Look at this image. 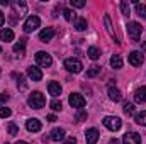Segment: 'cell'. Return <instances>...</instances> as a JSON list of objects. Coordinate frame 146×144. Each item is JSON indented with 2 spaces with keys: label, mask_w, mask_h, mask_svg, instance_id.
Here are the masks:
<instances>
[{
  "label": "cell",
  "mask_w": 146,
  "mask_h": 144,
  "mask_svg": "<svg viewBox=\"0 0 146 144\" xmlns=\"http://www.w3.org/2000/svg\"><path fill=\"white\" fill-rule=\"evenodd\" d=\"M141 48H143V51H146V41L143 42V46H141Z\"/></svg>",
  "instance_id": "cell-43"
},
{
  "label": "cell",
  "mask_w": 146,
  "mask_h": 144,
  "mask_svg": "<svg viewBox=\"0 0 146 144\" xmlns=\"http://www.w3.org/2000/svg\"><path fill=\"white\" fill-rule=\"evenodd\" d=\"M0 53H2V48H0Z\"/></svg>",
  "instance_id": "cell-45"
},
{
  "label": "cell",
  "mask_w": 146,
  "mask_h": 144,
  "mask_svg": "<svg viewBox=\"0 0 146 144\" xmlns=\"http://www.w3.org/2000/svg\"><path fill=\"white\" fill-rule=\"evenodd\" d=\"M5 144H7V143H5Z\"/></svg>",
  "instance_id": "cell-47"
},
{
  "label": "cell",
  "mask_w": 146,
  "mask_h": 144,
  "mask_svg": "<svg viewBox=\"0 0 146 144\" xmlns=\"http://www.w3.org/2000/svg\"><path fill=\"white\" fill-rule=\"evenodd\" d=\"M54 29L53 27H46V29H42L41 32H39V39H41V42H48V41H51L53 37H54Z\"/></svg>",
  "instance_id": "cell-11"
},
{
  "label": "cell",
  "mask_w": 146,
  "mask_h": 144,
  "mask_svg": "<svg viewBox=\"0 0 146 144\" xmlns=\"http://www.w3.org/2000/svg\"><path fill=\"white\" fill-rule=\"evenodd\" d=\"M85 139H87V144H95L100 139V134H99L97 129H88L85 132Z\"/></svg>",
  "instance_id": "cell-10"
},
{
  "label": "cell",
  "mask_w": 146,
  "mask_h": 144,
  "mask_svg": "<svg viewBox=\"0 0 146 144\" xmlns=\"http://www.w3.org/2000/svg\"><path fill=\"white\" fill-rule=\"evenodd\" d=\"M75 27H76L78 31H85V29H87V19H83V17L76 19V22H75Z\"/></svg>",
  "instance_id": "cell-25"
},
{
  "label": "cell",
  "mask_w": 146,
  "mask_h": 144,
  "mask_svg": "<svg viewBox=\"0 0 146 144\" xmlns=\"http://www.w3.org/2000/svg\"><path fill=\"white\" fill-rule=\"evenodd\" d=\"M63 14H65V19H66V20H73V17H75V12L70 10V9H65Z\"/></svg>",
  "instance_id": "cell-34"
},
{
  "label": "cell",
  "mask_w": 146,
  "mask_h": 144,
  "mask_svg": "<svg viewBox=\"0 0 146 144\" xmlns=\"http://www.w3.org/2000/svg\"><path fill=\"white\" fill-rule=\"evenodd\" d=\"M36 61L37 65H41V66H51L53 65V58H51V54H48V53H44V51H39L36 54Z\"/></svg>",
  "instance_id": "cell-6"
},
{
  "label": "cell",
  "mask_w": 146,
  "mask_h": 144,
  "mask_svg": "<svg viewBox=\"0 0 146 144\" xmlns=\"http://www.w3.org/2000/svg\"><path fill=\"white\" fill-rule=\"evenodd\" d=\"M73 7H78V9H82V7H85V2H82V0H72L70 2Z\"/></svg>",
  "instance_id": "cell-36"
},
{
  "label": "cell",
  "mask_w": 146,
  "mask_h": 144,
  "mask_svg": "<svg viewBox=\"0 0 146 144\" xmlns=\"http://www.w3.org/2000/svg\"><path fill=\"white\" fill-rule=\"evenodd\" d=\"M104 126L109 129V131H119L122 122L119 117H114V115H109V117H104Z\"/></svg>",
  "instance_id": "cell-3"
},
{
  "label": "cell",
  "mask_w": 146,
  "mask_h": 144,
  "mask_svg": "<svg viewBox=\"0 0 146 144\" xmlns=\"http://www.w3.org/2000/svg\"><path fill=\"white\" fill-rule=\"evenodd\" d=\"M109 144H119V141H117V139H110Z\"/></svg>",
  "instance_id": "cell-42"
},
{
  "label": "cell",
  "mask_w": 146,
  "mask_h": 144,
  "mask_svg": "<svg viewBox=\"0 0 146 144\" xmlns=\"http://www.w3.org/2000/svg\"><path fill=\"white\" fill-rule=\"evenodd\" d=\"M141 32H143L141 24H138V22H129L127 24V34H129V37L133 41H138L139 36H141Z\"/></svg>",
  "instance_id": "cell-2"
},
{
  "label": "cell",
  "mask_w": 146,
  "mask_h": 144,
  "mask_svg": "<svg viewBox=\"0 0 146 144\" xmlns=\"http://www.w3.org/2000/svg\"><path fill=\"white\" fill-rule=\"evenodd\" d=\"M75 119H76L78 122H82V120H85V119H87V112H85V110H80V112H78V114L75 115Z\"/></svg>",
  "instance_id": "cell-35"
},
{
  "label": "cell",
  "mask_w": 146,
  "mask_h": 144,
  "mask_svg": "<svg viewBox=\"0 0 146 144\" xmlns=\"http://www.w3.org/2000/svg\"><path fill=\"white\" fill-rule=\"evenodd\" d=\"M49 107L53 108V110H56V112H60L63 105H61V102H60V100H53V102L49 104Z\"/></svg>",
  "instance_id": "cell-32"
},
{
  "label": "cell",
  "mask_w": 146,
  "mask_h": 144,
  "mask_svg": "<svg viewBox=\"0 0 146 144\" xmlns=\"http://www.w3.org/2000/svg\"><path fill=\"white\" fill-rule=\"evenodd\" d=\"M136 14L139 15V17H143V19H146V5L145 3H136Z\"/></svg>",
  "instance_id": "cell-24"
},
{
  "label": "cell",
  "mask_w": 146,
  "mask_h": 144,
  "mask_svg": "<svg viewBox=\"0 0 146 144\" xmlns=\"http://www.w3.org/2000/svg\"><path fill=\"white\" fill-rule=\"evenodd\" d=\"M124 114L126 115H133L134 114V105L133 104H124Z\"/></svg>",
  "instance_id": "cell-29"
},
{
  "label": "cell",
  "mask_w": 146,
  "mask_h": 144,
  "mask_svg": "<svg viewBox=\"0 0 146 144\" xmlns=\"http://www.w3.org/2000/svg\"><path fill=\"white\" fill-rule=\"evenodd\" d=\"M143 61H145V56L141 54V51H133V53L129 54V63H131L133 66H141Z\"/></svg>",
  "instance_id": "cell-9"
},
{
  "label": "cell",
  "mask_w": 146,
  "mask_h": 144,
  "mask_svg": "<svg viewBox=\"0 0 146 144\" xmlns=\"http://www.w3.org/2000/svg\"><path fill=\"white\" fill-rule=\"evenodd\" d=\"M7 129H9V134H10V136H17V134H19V127H17L14 122H10Z\"/></svg>",
  "instance_id": "cell-28"
},
{
  "label": "cell",
  "mask_w": 146,
  "mask_h": 144,
  "mask_svg": "<svg viewBox=\"0 0 146 144\" xmlns=\"http://www.w3.org/2000/svg\"><path fill=\"white\" fill-rule=\"evenodd\" d=\"M27 104H29V107L39 110V108H42L44 105H46V98H44V95H42L41 92H33V93L29 95Z\"/></svg>",
  "instance_id": "cell-1"
},
{
  "label": "cell",
  "mask_w": 146,
  "mask_h": 144,
  "mask_svg": "<svg viewBox=\"0 0 146 144\" xmlns=\"http://www.w3.org/2000/svg\"><path fill=\"white\" fill-rule=\"evenodd\" d=\"M48 120H49V122H56V117H54V115H48Z\"/></svg>",
  "instance_id": "cell-39"
},
{
  "label": "cell",
  "mask_w": 146,
  "mask_h": 144,
  "mask_svg": "<svg viewBox=\"0 0 146 144\" xmlns=\"http://www.w3.org/2000/svg\"><path fill=\"white\" fill-rule=\"evenodd\" d=\"M0 5H9V0H0Z\"/></svg>",
  "instance_id": "cell-40"
},
{
  "label": "cell",
  "mask_w": 146,
  "mask_h": 144,
  "mask_svg": "<svg viewBox=\"0 0 146 144\" xmlns=\"http://www.w3.org/2000/svg\"><path fill=\"white\" fill-rule=\"evenodd\" d=\"M10 115H12V110H10V108H7V107L0 108V117H3V119H5V117H10Z\"/></svg>",
  "instance_id": "cell-33"
},
{
  "label": "cell",
  "mask_w": 146,
  "mask_h": 144,
  "mask_svg": "<svg viewBox=\"0 0 146 144\" xmlns=\"http://www.w3.org/2000/svg\"><path fill=\"white\" fill-rule=\"evenodd\" d=\"M109 97L114 100V102H121V98H122V93H121V92H119L115 87H112V85H110V87H109Z\"/></svg>",
  "instance_id": "cell-18"
},
{
  "label": "cell",
  "mask_w": 146,
  "mask_h": 144,
  "mask_svg": "<svg viewBox=\"0 0 146 144\" xmlns=\"http://www.w3.org/2000/svg\"><path fill=\"white\" fill-rule=\"evenodd\" d=\"M0 39L5 41V42L12 41V39H14V31H12V29H2V31H0Z\"/></svg>",
  "instance_id": "cell-19"
},
{
  "label": "cell",
  "mask_w": 146,
  "mask_h": 144,
  "mask_svg": "<svg viewBox=\"0 0 146 144\" xmlns=\"http://www.w3.org/2000/svg\"><path fill=\"white\" fill-rule=\"evenodd\" d=\"M7 100H9V97H7V95H3V93H0V105H2V104H5Z\"/></svg>",
  "instance_id": "cell-37"
},
{
  "label": "cell",
  "mask_w": 146,
  "mask_h": 144,
  "mask_svg": "<svg viewBox=\"0 0 146 144\" xmlns=\"http://www.w3.org/2000/svg\"><path fill=\"white\" fill-rule=\"evenodd\" d=\"M87 54H88V58L90 59H99L100 58V51L95 48V46H92V48H88V51H87Z\"/></svg>",
  "instance_id": "cell-23"
},
{
  "label": "cell",
  "mask_w": 146,
  "mask_h": 144,
  "mask_svg": "<svg viewBox=\"0 0 146 144\" xmlns=\"http://www.w3.org/2000/svg\"><path fill=\"white\" fill-rule=\"evenodd\" d=\"M24 51H26V39H21V41L14 46V53H17L19 56H22Z\"/></svg>",
  "instance_id": "cell-20"
},
{
  "label": "cell",
  "mask_w": 146,
  "mask_h": 144,
  "mask_svg": "<svg viewBox=\"0 0 146 144\" xmlns=\"http://www.w3.org/2000/svg\"><path fill=\"white\" fill-rule=\"evenodd\" d=\"M134 100L138 104H145L146 102V87H141L134 92Z\"/></svg>",
  "instance_id": "cell-15"
},
{
  "label": "cell",
  "mask_w": 146,
  "mask_h": 144,
  "mask_svg": "<svg viewBox=\"0 0 146 144\" xmlns=\"http://www.w3.org/2000/svg\"><path fill=\"white\" fill-rule=\"evenodd\" d=\"M122 143L124 144H141V136L138 132H126Z\"/></svg>",
  "instance_id": "cell-8"
},
{
  "label": "cell",
  "mask_w": 146,
  "mask_h": 144,
  "mask_svg": "<svg viewBox=\"0 0 146 144\" xmlns=\"http://www.w3.org/2000/svg\"><path fill=\"white\" fill-rule=\"evenodd\" d=\"M15 144H27V143H26V141H17Z\"/></svg>",
  "instance_id": "cell-44"
},
{
  "label": "cell",
  "mask_w": 146,
  "mask_h": 144,
  "mask_svg": "<svg viewBox=\"0 0 146 144\" xmlns=\"http://www.w3.org/2000/svg\"><path fill=\"white\" fill-rule=\"evenodd\" d=\"M48 90H49V93H51L53 97H58V95L61 93V85H60V83H56V81H49Z\"/></svg>",
  "instance_id": "cell-17"
},
{
  "label": "cell",
  "mask_w": 146,
  "mask_h": 144,
  "mask_svg": "<svg viewBox=\"0 0 146 144\" xmlns=\"http://www.w3.org/2000/svg\"><path fill=\"white\" fill-rule=\"evenodd\" d=\"M41 127H42V124H41L37 119H29V120L26 122V129H27L29 132H39Z\"/></svg>",
  "instance_id": "cell-13"
},
{
  "label": "cell",
  "mask_w": 146,
  "mask_h": 144,
  "mask_svg": "<svg viewBox=\"0 0 146 144\" xmlns=\"http://www.w3.org/2000/svg\"><path fill=\"white\" fill-rule=\"evenodd\" d=\"M12 7L15 9V12H17V15H19V17H24V15L27 14V5H26V2H22V0L14 2V3H12Z\"/></svg>",
  "instance_id": "cell-12"
},
{
  "label": "cell",
  "mask_w": 146,
  "mask_h": 144,
  "mask_svg": "<svg viewBox=\"0 0 146 144\" xmlns=\"http://www.w3.org/2000/svg\"><path fill=\"white\" fill-rule=\"evenodd\" d=\"M27 75H29V78L33 81H41L42 80V73H41V70L37 66H29L27 68Z\"/></svg>",
  "instance_id": "cell-14"
},
{
  "label": "cell",
  "mask_w": 146,
  "mask_h": 144,
  "mask_svg": "<svg viewBox=\"0 0 146 144\" xmlns=\"http://www.w3.org/2000/svg\"><path fill=\"white\" fill-rule=\"evenodd\" d=\"M39 24H41V19L37 15H31L24 22V31L26 32H33V31H36L37 27H39Z\"/></svg>",
  "instance_id": "cell-4"
},
{
  "label": "cell",
  "mask_w": 146,
  "mask_h": 144,
  "mask_svg": "<svg viewBox=\"0 0 146 144\" xmlns=\"http://www.w3.org/2000/svg\"><path fill=\"white\" fill-rule=\"evenodd\" d=\"M51 139L56 141V143L63 141V139H65V129H60V127L53 129V131H51Z\"/></svg>",
  "instance_id": "cell-16"
},
{
  "label": "cell",
  "mask_w": 146,
  "mask_h": 144,
  "mask_svg": "<svg viewBox=\"0 0 146 144\" xmlns=\"http://www.w3.org/2000/svg\"><path fill=\"white\" fill-rule=\"evenodd\" d=\"M65 144H76V139H75V137H70V139H68Z\"/></svg>",
  "instance_id": "cell-38"
},
{
  "label": "cell",
  "mask_w": 146,
  "mask_h": 144,
  "mask_svg": "<svg viewBox=\"0 0 146 144\" xmlns=\"http://www.w3.org/2000/svg\"><path fill=\"white\" fill-rule=\"evenodd\" d=\"M104 22H106V29H107L109 36L112 37L114 41H117V39H115V34H114V31H112V24H110V17H109V15H106V17H104ZM117 42H119V41H117Z\"/></svg>",
  "instance_id": "cell-22"
},
{
  "label": "cell",
  "mask_w": 146,
  "mask_h": 144,
  "mask_svg": "<svg viewBox=\"0 0 146 144\" xmlns=\"http://www.w3.org/2000/svg\"><path fill=\"white\" fill-rule=\"evenodd\" d=\"M65 68L70 73H80L83 66H82L80 59H76V58H68V59H65Z\"/></svg>",
  "instance_id": "cell-5"
},
{
  "label": "cell",
  "mask_w": 146,
  "mask_h": 144,
  "mask_svg": "<svg viewBox=\"0 0 146 144\" xmlns=\"http://www.w3.org/2000/svg\"><path fill=\"white\" fill-rule=\"evenodd\" d=\"M19 88H21V92L27 90V83H26V80H24L22 75H19Z\"/></svg>",
  "instance_id": "cell-31"
},
{
  "label": "cell",
  "mask_w": 146,
  "mask_h": 144,
  "mask_svg": "<svg viewBox=\"0 0 146 144\" xmlns=\"http://www.w3.org/2000/svg\"><path fill=\"white\" fill-rule=\"evenodd\" d=\"M2 24H3V14L0 12V27H2Z\"/></svg>",
  "instance_id": "cell-41"
},
{
  "label": "cell",
  "mask_w": 146,
  "mask_h": 144,
  "mask_svg": "<svg viewBox=\"0 0 146 144\" xmlns=\"http://www.w3.org/2000/svg\"><path fill=\"white\" fill-rule=\"evenodd\" d=\"M121 10H122L124 15H129V14H131V10H129V3H127V2H121Z\"/></svg>",
  "instance_id": "cell-30"
},
{
  "label": "cell",
  "mask_w": 146,
  "mask_h": 144,
  "mask_svg": "<svg viewBox=\"0 0 146 144\" xmlns=\"http://www.w3.org/2000/svg\"><path fill=\"white\" fill-rule=\"evenodd\" d=\"M110 66H112V68H115V70L122 68V58H121L119 54H114V56L110 58Z\"/></svg>",
  "instance_id": "cell-21"
},
{
  "label": "cell",
  "mask_w": 146,
  "mask_h": 144,
  "mask_svg": "<svg viewBox=\"0 0 146 144\" xmlns=\"http://www.w3.org/2000/svg\"><path fill=\"white\" fill-rule=\"evenodd\" d=\"M0 71H2V70H0Z\"/></svg>",
  "instance_id": "cell-46"
},
{
  "label": "cell",
  "mask_w": 146,
  "mask_h": 144,
  "mask_svg": "<svg viewBox=\"0 0 146 144\" xmlns=\"http://www.w3.org/2000/svg\"><path fill=\"white\" fill-rule=\"evenodd\" d=\"M136 122L139 124V126H146V110H143V112H139V114H136Z\"/></svg>",
  "instance_id": "cell-26"
},
{
  "label": "cell",
  "mask_w": 146,
  "mask_h": 144,
  "mask_svg": "<svg viewBox=\"0 0 146 144\" xmlns=\"http://www.w3.org/2000/svg\"><path fill=\"white\" fill-rule=\"evenodd\" d=\"M99 73H100V66H92V68L87 71V76H88V78H94V76H97Z\"/></svg>",
  "instance_id": "cell-27"
},
{
  "label": "cell",
  "mask_w": 146,
  "mask_h": 144,
  "mask_svg": "<svg viewBox=\"0 0 146 144\" xmlns=\"http://www.w3.org/2000/svg\"><path fill=\"white\" fill-rule=\"evenodd\" d=\"M68 102H70V105H72L73 108H82L85 107V98L80 95V93H70V98H68Z\"/></svg>",
  "instance_id": "cell-7"
}]
</instances>
